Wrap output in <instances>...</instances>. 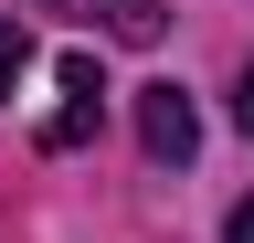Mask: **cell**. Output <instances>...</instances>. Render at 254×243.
Returning a JSON list of instances; mask_svg holds the SVG:
<instances>
[{
    "instance_id": "3",
    "label": "cell",
    "mask_w": 254,
    "mask_h": 243,
    "mask_svg": "<svg viewBox=\"0 0 254 243\" xmlns=\"http://www.w3.org/2000/svg\"><path fill=\"white\" fill-rule=\"evenodd\" d=\"M43 11L95 21V32H106V43H127V53H148L159 32H170V11H159V0H43Z\"/></svg>"
},
{
    "instance_id": "5",
    "label": "cell",
    "mask_w": 254,
    "mask_h": 243,
    "mask_svg": "<svg viewBox=\"0 0 254 243\" xmlns=\"http://www.w3.org/2000/svg\"><path fill=\"white\" fill-rule=\"evenodd\" d=\"M222 243H254V201H233V222H222Z\"/></svg>"
},
{
    "instance_id": "6",
    "label": "cell",
    "mask_w": 254,
    "mask_h": 243,
    "mask_svg": "<svg viewBox=\"0 0 254 243\" xmlns=\"http://www.w3.org/2000/svg\"><path fill=\"white\" fill-rule=\"evenodd\" d=\"M233 127H244V138H254V74H244V96H233Z\"/></svg>"
},
{
    "instance_id": "4",
    "label": "cell",
    "mask_w": 254,
    "mask_h": 243,
    "mask_svg": "<svg viewBox=\"0 0 254 243\" xmlns=\"http://www.w3.org/2000/svg\"><path fill=\"white\" fill-rule=\"evenodd\" d=\"M21 64H32V32H21V21H0V106H11V85H21Z\"/></svg>"
},
{
    "instance_id": "2",
    "label": "cell",
    "mask_w": 254,
    "mask_h": 243,
    "mask_svg": "<svg viewBox=\"0 0 254 243\" xmlns=\"http://www.w3.org/2000/svg\"><path fill=\"white\" fill-rule=\"evenodd\" d=\"M138 148H148V159H170V169L201 148V116H190L180 85H148V96H138Z\"/></svg>"
},
{
    "instance_id": "1",
    "label": "cell",
    "mask_w": 254,
    "mask_h": 243,
    "mask_svg": "<svg viewBox=\"0 0 254 243\" xmlns=\"http://www.w3.org/2000/svg\"><path fill=\"white\" fill-rule=\"evenodd\" d=\"M95 116H106V74H95V53H64V106L43 116V148H85Z\"/></svg>"
}]
</instances>
